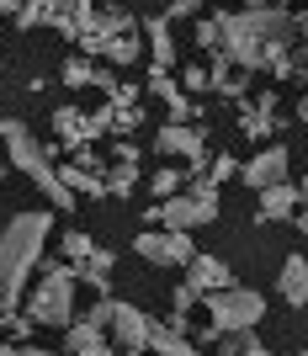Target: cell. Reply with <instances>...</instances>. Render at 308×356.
<instances>
[{
    "mask_svg": "<svg viewBox=\"0 0 308 356\" xmlns=\"http://www.w3.org/2000/svg\"><path fill=\"white\" fill-rule=\"evenodd\" d=\"M16 6H22V0H0V16H16Z\"/></svg>",
    "mask_w": 308,
    "mask_h": 356,
    "instance_id": "cell-42",
    "label": "cell"
},
{
    "mask_svg": "<svg viewBox=\"0 0 308 356\" xmlns=\"http://www.w3.org/2000/svg\"><path fill=\"white\" fill-rule=\"evenodd\" d=\"M239 181H245L250 192H261V186H277V181H287V149H282V144H266L255 160L239 165Z\"/></svg>",
    "mask_w": 308,
    "mask_h": 356,
    "instance_id": "cell-9",
    "label": "cell"
},
{
    "mask_svg": "<svg viewBox=\"0 0 308 356\" xmlns=\"http://www.w3.org/2000/svg\"><path fill=\"white\" fill-rule=\"evenodd\" d=\"M298 122H308V90L298 96Z\"/></svg>",
    "mask_w": 308,
    "mask_h": 356,
    "instance_id": "cell-41",
    "label": "cell"
},
{
    "mask_svg": "<svg viewBox=\"0 0 308 356\" xmlns=\"http://www.w3.org/2000/svg\"><path fill=\"white\" fill-rule=\"evenodd\" d=\"M149 351L154 356H202L186 335H176V330H165V325H149Z\"/></svg>",
    "mask_w": 308,
    "mask_h": 356,
    "instance_id": "cell-18",
    "label": "cell"
},
{
    "mask_svg": "<svg viewBox=\"0 0 308 356\" xmlns=\"http://www.w3.org/2000/svg\"><path fill=\"white\" fill-rule=\"evenodd\" d=\"M117 356H154V351H117Z\"/></svg>",
    "mask_w": 308,
    "mask_h": 356,
    "instance_id": "cell-46",
    "label": "cell"
},
{
    "mask_svg": "<svg viewBox=\"0 0 308 356\" xmlns=\"http://www.w3.org/2000/svg\"><path fill=\"white\" fill-rule=\"evenodd\" d=\"M229 176H239V160H234V154H207V181L218 186V181H229Z\"/></svg>",
    "mask_w": 308,
    "mask_h": 356,
    "instance_id": "cell-27",
    "label": "cell"
},
{
    "mask_svg": "<svg viewBox=\"0 0 308 356\" xmlns=\"http://www.w3.org/2000/svg\"><path fill=\"white\" fill-rule=\"evenodd\" d=\"M106 128H112V106H96V112H86V138H102Z\"/></svg>",
    "mask_w": 308,
    "mask_h": 356,
    "instance_id": "cell-32",
    "label": "cell"
},
{
    "mask_svg": "<svg viewBox=\"0 0 308 356\" xmlns=\"http://www.w3.org/2000/svg\"><path fill=\"white\" fill-rule=\"evenodd\" d=\"M250 356H277V351H266V346H261V341H255V351H250Z\"/></svg>",
    "mask_w": 308,
    "mask_h": 356,
    "instance_id": "cell-45",
    "label": "cell"
},
{
    "mask_svg": "<svg viewBox=\"0 0 308 356\" xmlns=\"http://www.w3.org/2000/svg\"><path fill=\"white\" fill-rule=\"evenodd\" d=\"M0 186H6V165H0Z\"/></svg>",
    "mask_w": 308,
    "mask_h": 356,
    "instance_id": "cell-49",
    "label": "cell"
},
{
    "mask_svg": "<svg viewBox=\"0 0 308 356\" xmlns=\"http://www.w3.org/2000/svg\"><path fill=\"white\" fill-rule=\"evenodd\" d=\"M149 223H165V229H202V223H218V197H165L160 208H149Z\"/></svg>",
    "mask_w": 308,
    "mask_h": 356,
    "instance_id": "cell-6",
    "label": "cell"
},
{
    "mask_svg": "<svg viewBox=\"0 0 308 356\" xmlns=\"http://www.w3.org/2000/svg\"><path fill=\"white\" fill-rule=\"evenodd\" d=\"M112 128L128 138L133 128H144V112H138V106H112Z\"/></svg>",
    "mask_w": 308,
    "mask_h": 356,
    "instance_id": "cell-30",
    "label": "cell"
},
{
    "mask_svg": "<svg viewBox=\"0 0 308 356\" xmlns=\"http://www.w3.org/2000/svg\"><path fill=\"white\" fill-rule=\"evenodd\" d=\"M0 356H22V346H0Z\"/></svg>",
    "mask_w": 308,
    "mask_h": 356,
    "instance_id": "cell-43",
    "label": "cell"
},
{
    "mask_svg": "<svg viewBox=\"0 0 308 356\" xmlns=\"http://www.w3.org/2000/svg\"><path fill=\"white\" fill-rule=\"evenodd\" d=\"M298 181H277V186H261V202H255V223H287L298 213Z\"/></svg>",
    "mask_w": 308,
    "mask_h": 356,
    "instance_id": "cell-10",
    "label": "cell"
},
{
    "mask_svg": "<svg viewBox=\"0 0 308 356\" xmlns=\"http://www.w3.org/2000/svg\"><path fill=\"white\" fill-rule=\"evenodd\" d=\"M149 192L160 197V202H165V197H181V192H186V170H181V165H160V170L149 176Z\"/></svg>",
    "mask_w": 308,
    "mask_h": 356,
    "instance_id": "cell-21",
    "label": "cell"
},
{
    "mask_svg": "<svg viewBox=\"0 0 308 356\" xmlns=\"http://www.w3.org/2000/svg\"><path fill=\"white\" fill-rule=\"evenodd\" d=\"M96 90H106V96H112V90H117V70H96Z\"/></svg>",
    "mask_w": 308,
    "mask_h": 356,
    "instance_id": "cell-38",
    "label": "cell"
},
{
    "mask_svg": "<svg viewBox=\"0 0 308 356\" xmlns=\"http://www.w3.org/2000/svg\"><path fill=\"white\" fill-rule=\"evenodd\" d=\"M298 192H303V197H308V176H303V181H298Z\"/></svg>",
    "mask_w": 308,
    "mask_h": 356,
    "instance_id": "cell-47",
    "label": "cell"
},
{
    "mask_svg": "<svg viewBox=\"0 0 308 356\" xmlns=\"http://www.w3.org/2000/svg\"><path fill=\"white\" fill-rule=\"evenodd\" d=\"M154 149H160L165 160L181 154V160H186V181L207 176V134L202 128H191V122H165L160 134H154Z\"/></svg>",
    "mask_w": 308,
    "mask_h": 356,
    "instance_id": "cell-5",
    "label": "cell"
},
{
    "mask_svg": "<svg viewBox=\"0 0 308 356\" xmlns=\"http://www.w3.org/2000/svg\"><path fill=\"white\" fill-rule=\"evenodd\" d=\"M181 90H207V70L202 64H191V70L181 74Z\"/></svg>",
    "mask_w": 308,
    "mask_h": 356,
    "instance_id": "cell-35",
    "label": "cell"
},
{
    "mask_svg": "<svg viewBox=\"0 0 308 356\" xmlns=\"http://www.w3.org/2000/svg\"><path fill=\"white\" fill-rule=\"evenodd\" d=\"M149 319L138 303H128V298H117V309H112V341H117V351H149Z\"/></svg>",
    "mask_w": 308,
    "mask_h": 356,
    "instance_id": "cell-8",
    "label": "cell"
},
{
    "mask_svg": "<svg viewBox=\"0 0 308 356\" xmlns=\"http://www.w3.org/2000/svg\"><path fill=\"white\" fill-rule=\"evenodd\" d=\"M271 6H282V0H271Z\"/></svg>",
    "mask_w": 308,
    "mask_h": 356,
    "instance_id": "cell-50",
    "label": "cell"
},
{
    "mask_svg": "<svg viewBox=\"0 0 308 356\" xmlns=\"http://www.w3.org/2000/svg\"><path fill=\"white\" fill-rule=\"evenodd\" d=\"M223 341V356H250L255 351V330H234V335H218Z\"/></svg>",
    "mask_w": 308,
    "mask_h": 356,
    "instance_id": "cell-28",
    "label": "cell"
},
{
    "mask_svg": "<svg viewBox=\"0 0 308 356\" xmlns=\"http://www.w3.org/2000/svg\"><path fill=\"white\" fill-rule=\"evenodd\" d=\"M112 309H117V298H112V293H106V298H96V303H90V309H86V319H90V325H112Z\"/></svg>",
    "mask_w": 308,
    "mask_h": 356,
    "instance_id": "cell-31",
    "label": "cell"
},
{
    "mask_svg": "<svg viewBox=\"0 0 308 356\" xmlns=\"http://www.w3.org/2000/svg\"><path fill=\"white\" fill-rule=\"evenodd\" d=\"M207 86L218 90V96H229V102H239V96H245V70H234V64L223 59V54H213V70H207Z\"/></svg>",
    "mask_w": 308,
    "mask_h": 356,
    "instance_id": "cell-17",
    "label": "cell"
},
{
    "mask_svg": "<svg viewBox=\"0 0 308 356\" xmlns=\"http://www.w3.org/2000/svg\"><path fill=\"white\" fill-rule=\"evenodd\" d=\"M186 282L197 293H218V287H234V266L218 261V255H191L186 261Z\"/></svg>",
    "mask_w": 308,
    "mask_h": 356,
    "instance_id": "cell-11",
    "label": "cell"
},
{
    "mask_svg": "<svg viewBox=\"0 0 308 356\" xmlns=\"http://www.w3.org/2000/svg\"><path fill=\"white\" fill-rule=\"evenodd\" d=\"M0 325H6V330L16 335V346H27V335L38 330V325H32V314H27V309H6V314H0Z\"/></svg>",
    "mask_w": 308,
    "mask_h": 356,
    "instance_id": "cell-25",
    "label": "cell"
},
{
    "mask_svg": "<svg viewBox=\"0 0 308 356\" xmlns=\"http://www.w3.org/2000/svg\"><path fill=\"white\" fill-rule=\"evenodd\" d=\"M282 303H287V309H308V261L303 255H287V261H282Z\"/></svg>",
    "mask_w": 308,
    "mask_h": 356,
    "instance_id": "cell-15",
    "label": "cell"
},
{
    "mask_svg": "<svg viewBox=\"0 0 308 356\" xmlns=\"http://www.w3.org/2000/svg\"><path fill=\"white\" fill-rule=\"evenodd\" d=\"M197 43L218 54V22H197Z\"/></svg>",
    "mask_w": 308,
    "mask_h": 356,
    "instance_id": "cell-36",
    "label": "cell"
},
{
    "mask_svg": "<svg viewBox=\"0 0 308 356\" xmlns=\"http://www.w3.org/2000/svg\"><path fill=\"white\" fill-rule=\"evenodd\" d=\"M112 356H117V351H112Z\"/></svg>",
    "mask_w": 308,
    "mask_h": 356,
    "instance_id": "cell-52",
    "label": "cell"
},
{
    "mask_svg": "<svg viewBox=\"0 0 308 356\" xmlns=\"http://www.w3.org/2000/svg\"><path fill=\"white\" fill-rule=\"evenodd\" d=\"M197 303H202V293H197V287H191V282H181L176 293H170V309H181V314H191V309H197Z\"/></svg>",
    "mask_w": 308,
    "mask_h": 356,
    "instance_id": "cell-34",
    "label": "cell"
},
{
    "mask_svg": "<svg viewBox=\"0 0 308 356\" xmlns=\"http://www.w3.org/2000/svg\"><path fill=\"white\" fill-rule=\"evenodd\" d=\"M144 59H149V70H165V74L176 64V43H170V22L165 16H149L144 22Z\"/></svg>",
    "mask_w": 308,
    "mask_h": 356,
    "instance_id": "cell-12",
    "label": "cell"
},
{
    "mask_svg": "<svg viewBox=\"0 0 308 356\" xmlns=\"http://www.w3.org/2000/svg\"><path fill=\"white\" fill-rule=\"evenodd\" d=\"M138 154H144V149L133 144V138H122V144H117V160H128V165H138Z\"/></svg>",
    "mask_w": 308,
    "mask_h": 356,
    "instance_id": "cell-39",
    "label": "cell"
},
{
    "mask_svg": "<svg viewBox=\"0 0 308 356\" xmlns=\"http://www.w3.org/2000/svg\"><path fill=\"white\" fill-rule=\"evenodd\" d=\"M106 176V197H128L133 186H138V165H128V160H117L112 170H102Z\"/></svg>",
    "mask_w": 308,
    "mask_h": 356,
    "instance_id": "cell-22",
    "label": "cell"
},
{
    "mask_svg": "<svg viewBox=\"0 0 308 356\" xmlns=\"http://www.w3.org/2000/svg\"><path fill=\"white\" fill-rule=\"evenodd\" d=\"M298 356H308V351H298Z\"/></svg>",
    "mask_w": 308,
    "mask_h": 356,
    "instance_id": "cell-51",
    "label": "cell"
},
{
    "mask_svg": "<svg viewBox=\"0 0 308 356\" xmlns=\"http://www.w3.org/2000/svg\"><path fill=\"white\" fill-rule=\"evenodd\" d=\"M6 309H11V303H6V293H0V314H6Z\"/></svg>",
    "mask_w": 308,
    "mask_h": 356,
    "instance_id": "cell-48",
    "label": "cell"
},
{
    "mask_svg": "<svg viewBox=\"0 0 308 356\" xmlns=\"http://www.w3.org/2000/svg\"><path fill=\"white\" fill-rule=\"evenodd\" d=\"M0 138H6V160L16 165V170H27V176H43L48 154H43V138H32V128L22 118H0Z\"/></svg>",
    "mask_w": 308,
    "mask_h": 356,
    "instance_id": "cell-7",
    "label": "cell"
},
{
    "mask_svg": "<svg viewBox=\"0 0 308 356\" xmlns=\"http://www.w3.org/2000/svg\"><path fill=\"white\" fill-rule=\"evenodd\" d=\"M133 250L144 255L149 266H170V234H165V229H149V234H138V239H133Z\"/></svg>",
    "mask_w": 308,
    "mask_h": 356,
    "instance_id": "cell-20",
    "label": "cell"
},
{
    "mask_svg": "<svg viewBox=\"0 0 308 356\" xmlns=\"http://www.w3.org/2000/svg\"><path fill=\"white\" fill-rule=\"evenodd\" d=\"M298 32H303V38H308V11H303V16H298Z\"/></svg>",
    "mask_w": 308,
    "mask_h": 356,
    "instance_id": "cell-44",
    "label": "cell"
},
{
    "mask_svg": "<svg viewBox=\"0 0 308 356\" xmlns=\"http://www.w3.org/2000/svg\"><path fill=\"white\" fill-rule=\"evenodd\" d=\"M74 266H48L43 261V282L32 287L27 298V314L32 325H48V330H70L74 325Z\"/></svg>",
    "mask_w": 308,
    "mask_h": 356,
    "instance_id": "cell-3",
    "label": "cell"
},
{
    "mask_svg": "<svg viewBox=\"0 0 308 356\" xmlns=\"http://www.w3.org/2000/svg\"><path fill=\"white\" fill-rule=\"evenodd\" d=\"M149 96H160V102H176L181 86H176V80H170L165 70H149Z\"/></svg>",
    "mask_w": 308,
    "mask_h": 356,
    "instance_id": "cell-29",
    "label": "cell"
},
{
    "mask_svg": "<svg viewBox=\"0 0 308 356\" xmlns=\"http://www.w3.org/2000/svg\"><path fill=\"white\" fill-rule=\"evenodd\" d=\"M138 96H144V90L133 86V80H117V90L106 96V106H138Z\"/></svg>",
    "mask_w": 308,
    "mask_h": 356,
    "instance_id": "cell-33",
    "label": "cell"
},
{
    "mask_svg": "<svg viewBox=\"0 0 308 356\" xmlns=\"http://www.w3.org/2000/svg\"><path fill=\"white\" fill-rule=\"evenodd\" d=\"M64 351H70V356H112V346H106V330L102 325L74 319V325L64 330Z\"/></svg>",
    "mask_w": 308,
    "mask_h": 356,
    "instance_id": "cell-14",
    "label": "cell"
},
{
    "mask_svg": "<svg viewBox=\"0 0 308 356\" xmlns=\"http://www.w3.org/2000/svg\"><path fill=\"white\" fill-rule=\"evenodd\" d=\"M293 223H298V234H308V202H303V208L293 213Z\"/></svg>",
    "mask_w": 308,
    "mask_h": 356,
    "instance_id": "cell-40",
    "label": "cell"
},
{
    "mask_svg": "<svg viewBox=\"0 0 308 356\" xmlns=\"http://www.w3.org/2000/svg\"><path fill=\"white\" fill-rule=\"evenodd\" d=\"M207 303V330H213V341L218 335H234V330H255L261 325V293L255 287H218V293H202Z\"/></svg>",
    "mask_w": 308,
    "mask_h": 356,
    "instance_id": "cell-4",
    "label": "cell"
},
{
    "mask_svg": "<svg viewBox=\"0 0 308 356\" xmlns=\"http://www.w3.org/2000/svg\"><path fill=\"white\" fill-rule=\"evenodd\" d=\"M112 70H133V64L144 59V38L138 32H117V38H102V48H96Z\"/></svg>",
    "mask_w": 308,
    "mask_h": 356,
    "instance_id": "cell-16",
    "label": "cell"
},
{
    "mask_svg": "<svg viewBox=\"0 0 308 356\" xmlns=\"http://www.w3.org/2000/svg\"><path fill=\"white\" fill-rule=\"evenodd\" d=\"M170 234V266H186L191 255H197V245H191V234L186 229H165Z\"/></svg>",
    "mask_w": 308,
    "mask_h": 356,
    "instance_id": "cell-26",
    "label": "cell"
},
{
    "mask_svg": "<svg viewBox=\"0 0 308 356\" xmlns=\"http://www.w3.org/2000/svg\"><path fill=\"white\" fill-rule=\"evenodd\" d=\"M90 250H96V239H90L86 229H64V255H70V266L90 261Z\"/></svg>",
    "mask_w": 308,
    "mask_h": 356,
    "instance_id": "cell-24",
    "label": "cell"
},
{
    "mask_svg": "<svg viewBox=\"0 0 308 356\" xmlns=\"http://www.w3.org/2000/svg\"><path fill=\"white\" fill-rule=\"evenodd\" d=\"M239 134H245V138H271V134H277V96H271V90L255 96V102L239 112Z\"/></svg>",
    "mask_w": 308,
    "mask_h": 356,
    "instance_id": "cell-13",
    "label": "cell"
},
{
    "mask_svg": "<svg viewBox=\"0 0 308 356\" xmlns=\"http://www.w3.org/2000/svg\"><path fill=\"white\" fill-rule=\"evenodd\" d=\"M11 22H16L22 32H32L38 22H48V27H54V22H59V0H22Z\"/></svg>",
    "mask_w": 308,
    "mask_h": 356,
    "instance_id": "cell-19",
    "label": "cell"
},
{
    "mask_svg": "<svg viewBox=\"0 0 308 356\" xmlns=\"http://www.w3.org/2000/svg\"><path fill=\"white\" fill-rule=\"evenodd\" d=\"M48 213H16L6 229H0V293H6V303H22V293H27V277L32 266L43 261V245H48Z\"/></svg>",
    "mask_w": 308,
    "mask_h": 356,
    "instance_id": "cell-2",
    "label": "cell"
},
{
    "mask_svg": "<svg viewBox=\"0 0 308 356\" xmlns=\"http://www.w3.org/2000/svg\"><path fill=\"white\" fill-rule=\"evenodd\" d=\"M64 86H70V90L96 86V64H90L86 54H70V59H64Z\"/></svg>",
    "mask_w": 308,
    "mask_h": 356,
    "instance_id": "cell-23",
    "label": "cell"
},
{
    "mask_svg": "<svg viewBox=\"0 0 308 356\" xmlns=\"http://www.w3.org/2000/svg\"><path fill=\"white\" fill-rule=\"evenodd\" d=\"M197 6H202V0H170V11H160V16H165V22H176V16H191Z\"/></svg>",
    "mask_w": 308,
    "mask_h": 356,
    "instance_id": "cell-37",
    "label": "cell"
},
{
    "mask_svg": "<svg viewBox=\"0 0 308 356\" xmlns=\"http://www.w3.org/2000/svg\"><path fill=\"white\" fill-rule=\"evenodd\" d=\"M213 22H218V54L245 74L266 70V48H293L298 38V22L271 0H250L245 11H218Z\"/></svg>",
    "mask_w": 308,
    "mask_h": 356,
    "instance_id": "cell-1",
    "label": "cell"
}]
</instances>
